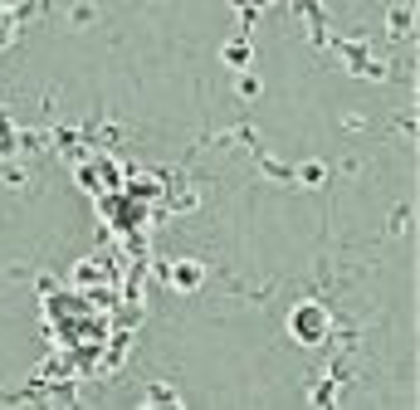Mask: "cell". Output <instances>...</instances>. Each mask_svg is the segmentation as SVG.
<instances>
[{
	"mask_svg": "<svg viewBox=\"0 0 420 410\" xmlns=\"http://www.w3.org/2000/svg\"><path fill=\"white\" fill-rule=\"evenodd\" d=\"M318 318H323L318 308H298V337H308V342L318 337V327H313V323H318Z\"/></svg>",
	"mask_w": 420,
	"mask_h": 410,
	"instance_id": "obj_1",
	"label": "cell"
}]
</instances>
